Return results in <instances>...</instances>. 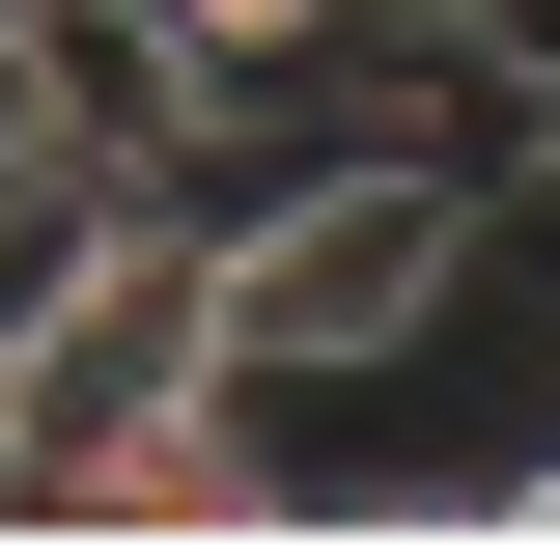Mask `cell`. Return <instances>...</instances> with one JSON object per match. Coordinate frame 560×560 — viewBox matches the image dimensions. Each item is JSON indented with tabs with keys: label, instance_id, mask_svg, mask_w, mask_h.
Instances as JSON below:
<instances>
[{
	"label": "cell",
	"instance_id": "obj_3",
	"mask_svg": "<svg viewBox=\"0 0 560 560\" xmlns=\"http://www.w3.org/2000/svg\"><path fill=\"white\" fill-rule=\"evenodd\" d=\"M337 28H364V0H168V57H197V84H280V57H337Z\"/></svg>",
	"mask_w": 560,
	"mask_h": 560
},
{
	"label": "cell",
	"instance_id": "obj_5",
	"mask_svg": "<svg viewBox=\"0 0 560 560\" xmlns=\"http://www.w3.org/2000/svg\"><path fill=\"white\" fill-rule=\"evenodd\" d=\"M364 28H504V0H364Z\"/></svg>",
	"mask_w": 560,
	"mask_h": 560
},
{
	"label": "cell",
	"instance_id": "obj_4",
	"mask_svg": "<svg viewBox=\"0 0 560 560\" xmlns=\"http://www.w3.org/2000/svg\"><path fill=\"white\" fill-rule=\"evenodd\" d=\"M0 168H57V140H28V57H0Z\"/></svg>",
	"mask_w": 560,
	"mask_h": 560
},
{
	"label": "cell",
	"instance_id": "obj_2",
	"mask_svg": "<svg viewBox=\"0 0 560 560\" xmlns=\"http://www.w3.org/2000/svg\"><path fill=\"white\" fill-rule=\"evenodd\" d=\"M0 57H28V140H57V168H168V140L224 113V84L168 57V0H0Z\"/></svg>",
	"mask_w": 560,
	"mask_h": 560
},
{
	"label": "cell",
	"instance_id": "obj_1",
	"mask_svg": "<svg viewBox=\"0 0 560 560\" xmlns=\"http://www.w3.org/2000/svg\"><path fill=\"white\" fill-rule=\"evenodd\" d=\"M477 168L448 140H308L280 197H224L197 224V337H224V393H364V364H420L448 337V280H477Z\"/></svg>",
	"mask_w": 560,
	"mask_h": 560
}]
</instances>
